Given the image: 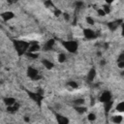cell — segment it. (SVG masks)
<instances>
[{"mask_svg": "<svg viewBox=\"0 0 124 124\" xmlns=\"http://www.w3.org/2000/svg\"><path fill=\"white\" fill-rule=\"evenodd\" d=\"M15 46H16V51L19 54H22L27 48H29V44L23 41H16L15 42Z\"/></svg>", "mask_w": 124, "mask_h": 124, "instance_id": "6da1fadb", "label": "cell"}, {"mask_svg": "<svg viewBox=\"0 0 124 124\" xmlns=\"http://www.w3.org/2000/svg\"><path fill=\"white\" fill-rule=\"evenodd\" d=\"M63 46H65L66 49H68L71 52H75L78 48V44L74 41H68V42H63Z\"/></svg>", "mask_w": 124, "mask_h": 124, "instance_id": "7a4b0ae2", "label": "cell"}, {"mask_svg": "<svg viewBox=\"0 0 124 124\" xmlns=\"http://www.w3.org/2000/svg\"><path fill=\"white\" fill-rule=\"evenodd\" d=\"M100 101L103 102V103L109 102V101H110V93L108 92V91L102 93V95H101V97H100Z\"/></svg>", "mask_w": 124, "mask_h": 124, "instance_id": "3957f363", "label": "cell"}, {"mask_svg": "<svg viewBox=\"0 0 124 124\" xmlns=\"http://www.w3.org/2000/svg\"><path fill=\"white\" fill-rule=\"evenodd\" d=\"M28 76L31 78H33V79L38 78V72H37V70H35L33 68H29L28 69Z\"/></svg>", "mask_w": 124, "mask_h": 124, "instance_id": "277c9868", "label": "cell"}, {"mask_svg": "<svg viewBox=\"0 0 124 124\" xmlns=\"http://www.w3.org/2000/svg\"><path fill=\"white\" fill-rule=\"evenodd\" d=\"M83 33H84V36H85L87 39H93V38L95 37V33H94L92 30H90V29H85Z\"/></svg>", "mask_w": 124, "mask_h": 124, "instance_id": "5b68a950", "label": "cell"}, {"mask_svg": "<svg viewBox=\"0 0 124 124\" xmlns=\"http://www.w3.org/2000/svg\"><path fill=\"white\" fill-rule=\"evenodd\" d=\"M13 16H14V14L11 13V12H6V13H3V14H2V17H3V19H5V20H9V19H11Z\"/></svg>", "mask_w": 124, "mask_h": 124, "instance_id": "8992f818", "label": "cell"}, {"mask_svg": "<svg viewBox=\"0 0 124 124\" xmlns=\"http://www.w3.org/2000/svg\"><path fill=\"white\" fill-rule=\"evenodd\" d=\"M53 45H54V40H49V41H47V42H46L45 48H46V50L51 49V48H52V46H53Z\"/></svg>", "mask_w": 124, "mask_h": 124, "instance_id": "52a82bcc", "label": "cell"}, {"mask_svg": "<svg viewBox=\"0 0 124 124\" xmlns=\"http://www.w3.org/2000/svg\"><path fill=\"white\" fill-rule=\"evenodd\" d=\"M56 117H57V121H58V123H60V124H66V123H68V119L65 118L64 116L57 115Z\"/></svg>", "mask_w": 124, "mask_h": 124, "instance_id": "ba28073f", "label": "cell"}, {"mask_svg": "<svg viewBox=\"0 0 124 124\" xmlns=\"http://www.w3.org/2000/svg\"><path fill=\"white\" fill-rule=\"evenodd\" d=\"M95 74H96V72H95L94 69L90 70V72H89V74H88V76H87V79H88L89 81H92L93 78H94V77H95Z\"/></svg>", "mask_w": 124, "mask_h": 124, "instance_id": "9c48e42d", "label": "cell"}, {"mask_svg": "<svg viewBox=\"0 0 124 124\" xmlns=\"http://www.w3.org/2000/svg\"><path fill=\"white\" fill-rule=\"evenodd\" d=\"M39 49H40V46L37 44H34V45H32V46H29V51L30 52H34V51H37Z\"/></svg>", "mask_w": 124, "mask_h": 124, "instance_id": "30bf717a", "label": "cell"}, {"mask_svg": "<svg viewBox=\"0 0 124 124\" xmlns=\"http://www.w3.org/2000/svg\"><path fill=\"white\" fill-rule=\"evenodd\" d=\"M43 64L45 65V67L46 69H51L53 67V64L50 61H48V60H43Z\"/></svg>", "mask_w": 124, "mask_h": 124, "instance_id": "8fae6325", "label": "cell"}, {"mask_svg": "<svg viewBox=\"0 0 124 124\" xmlns=\"http://www.w3.org/2000/svg\"><path fill=\"white\" fill-rule=\"evenodd\" d=\"M116 110H118V111H120V112H124V102H121V103H119L117 106H116Z\"/></svg>", "mask_w": 124, "mask_h": 124, "instance_id": "7c38bea8", "label": "cell"}, {"mask_svg": "<svg viewBox=\"0 0 124 124\" xmlns=\"http://www.w3.org/2000/svg\"><path fill=\"white\" fill-rule=\"evenodd\" d=\"M15 102H16V100H15L14 98H6V99H5V103H6L8 106H12V105H14Z\"/></svg>", "mask_w": 124, "mask_h": 124, "instance_id": "4fadbf2b", "label": "cell"}, {"mask_svg": "<svg viewBox=\"0 0 124 124\" xmlns=\"http://www.w3.org/2000/svg\"><path fill=\"white\" fill-rule=\"evenodd\" d=\"M112 121L115 122V123H119V122H121V121H122V117H121V115H116V116H114L113 119H112Z\"/></svg>", "mask_w": 124, "mask_h": 124, "instance_id": "5bb4252c", "label": "cell"}, {"mask_svg": "<svg viewBox=\"0 0 124 124\" xmlns=\"http://www.w3.org/2000/svg\"><path fill=\"white\" fill-rule=\"evenodd\" d=\"M65 54L64 53H60L59 54V57H58V60H59V62H64V60H65Z\"/></svg>", "mask_w": 124, "mask_h": 124, "instance_id": "9a60e30c", "label": "cell"}, {"mask_svg": "<svg viewBox=\"0 0 124 124\" xmlns=\"http://www.w3.org/2000/svg\"><path fill=\"white\" fill-rule=\"evenodd\" d=\"M85 110H86L85 108H80V107H78V108H77V111L79 112V113H83Z\"/></svg>", "mask_w": 124, "mask_h": 124, "instance_id": "2e32d148", "label": "cell"}, {"mask_svg": "<svg viewBox=\"0 0 124 124\" xmlns=\"http://www.w3.org/2000/svg\"><path fill=\"white\" fill-rule=\"evenodd\" d=\"M69 85H70L71 87H74V88L78 87V83H76V82H74V81H70V82H69Z\"/></svg>", "mask_w": 124, "mask_h": 124, "instance_id": "e0dca14e", "label": "cell"}, {"mask_svg": "<svg viewBox=\"0 0 124 124\" xmlns=\"http://www.w3.org/2000/svg\"><path fill=\"white\" fill-rule=\"evenodd\" d=\"M88 119H89L90 121L94 120V119H95V114H94V113H90V114L88 115Z\"/></svg>", "mask_w": 124, "mask_h": 124, "instance_id": "ac0fdd59", "label": "cell"}, {"mask_svg": "<svg viewBox=\"0 0 124 124\" xmlns=\"http://www.w3.org/2000/svg\"><path fill=\"white\" fill-rule=\"evenodd\" d=\"M86 21H87L89 24H94V20H93L91 17H87V18H86Z\"/></svg>", "mask_w": 124, "mask_h": 124, "instance_id": "d6986e66", "label": "cell"}, {"mask_svg": "<svg viewBox=\"0 0 124 124\" xmlns=\"http://www.w3.org/2000/svg\"><path fill=\"white\" fill-rule=\"evenodd\" d=\"M75 103L78 104V105H80V104H83V100L82 99H78V100H76Z\"/></svg>", "mask_w": 124, "mask_h": 124, "instance_id": "ffe728a7", "label": "cell"}, {"mask_svg": "<svg viewBox=\"0 0 124 124\" xmlns=\"http://www.w3.org/2000/svg\"><path fill=\"white\" fill-rule=\"evenodd\" d=\"M106 1H107V2H108V3H110V2H112L113 0H106Z\"/></svg>", "mask_w": 124, "mask_h": 124, "instance_id": "44dd1931", "label": "cell"}, {"mask_svg": "<svg viewBox=\"0 0 124 124\" xmlns=\"http://www.w3.org/2000/svg\"><path fill=\"white\" fill-rule=\"evenodd\" d=\"M122 31H123L122 33H123V35H124V25H123V29H122Z\"/></svg>", "mask_w": 124, "mask_h": 124, "instance_id": "7402d4cb", "label": "cell"}]
</instances>
